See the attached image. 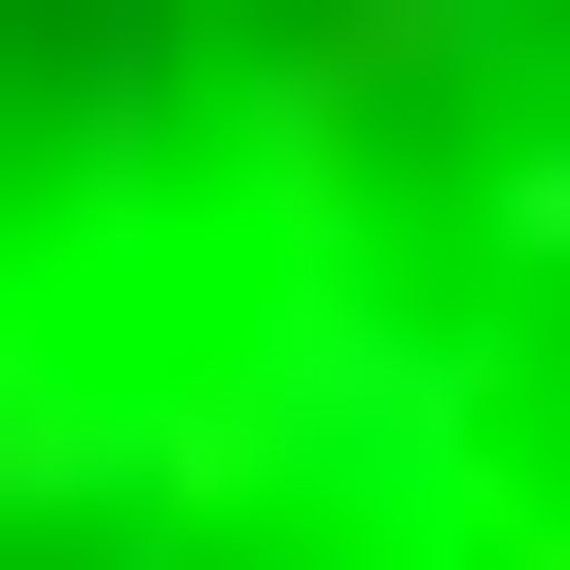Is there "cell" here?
Listing matches in <instances>:
<instances>
[{
  "mask_svg": "<svg viewBox=\"0 0 570 570\" xmlns=\"http://www.w3.org/2000/svg\"><path fill=\"white\" fill-rule=\"evenodd\" d=\"M0 570H570V0H0Z\"/></svg>",
  "mask_w": 570,
  "mask_h": 570,
  "instance_id": "1",
  "label": "cell"
}]
</instances>
